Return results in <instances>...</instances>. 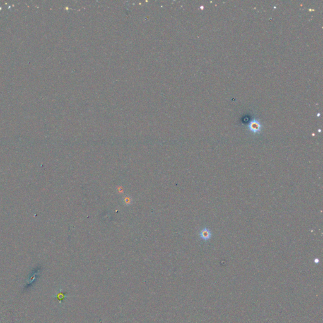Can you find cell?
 <instances>
[{
  "mask_svg": "<svg viewBox=\"0 0 323 323\" xmlns=\"http://www.w3.org/2000/svg\"><path fill=\"white\" fill-rule=\"evenodd\" d=\"M261 124L258 120H253L249 124V129L255 134H258L261 131Z\"/></svg>",
  "mask_w": 323,
  "mask_h": 323,
  "instance_id": "6da1fadb",
  "label": "cell"
},
{
  "mask_svg": "<svg viewBox=\"0 0 323 323\" xmlns=\"http://www.w3.org/2000/svg\"><path fill=\"white\" fill-rule=\"evenodd\" d=\"M200 236L201 238L203 239V240H205V241L208 240L211 238V236H212L211 232L208 228H205L200 232Z\"/></svg>",
  "mask_w": 323,
  "mask_h": 323,
  "instance_id": "7a4b0ae2",
  "label": "cell"
}]
</instances>
